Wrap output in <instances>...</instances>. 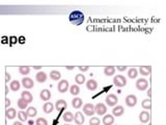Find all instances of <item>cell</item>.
I'll return each instance as SVG.
<instances>
[{"mask_svg":"<svg viewBox=\"0 0 166 125\" xmlns=\"http://www.w3.org/2000/svg\"><path fill=\"white\" fill-rule=\"evenodd\" d=\"M70 21L74 25H81L84 21V15L83 12H79V10H74L70 14Z\"/></svg>","mask_w":166,"mask_h":125,"instance_id":"6da1fadb","label":"cell"},{"mask_svg":"<svg viewBox=\"0 0 166 125\" xmlns=\"http://www.w3.org/2000/svg\"><path fill=\"white\" fill-rule=\"evenodd\" d=\"M113 83L115 87L123 88L127 85V79L125 76H123V75H116V76H114V78H113Z\"/></svg>","mask_w":166,"mask_h":125,"instance_id":"7a4b0ae2","label":"cell"},{"mask_svg":"<svg viewBox=\"0 0 166 125\" xmlns=\"http://www.w3.org/2000/svg\"><path fill=\"white\" fill-rule=\"evenodd\" d=\"M94 105L92 103H86V104L83 105V114L88 117H92L94 115Z\"/></svg>","mask_w":166,"mask_h":125,"instance_id":"3957f363","label":"cell"},{"mask_svg":"<svg viewBox=\"0 0 166 125\" xmlns=\"http://www.w3.org/2000/svg\"><path fill=\"white\" fill-rule=\"evenodd\" d=\"M105 101H106V104L108 106H115L117 104V102H118V98L114 94H109V95H107Z\"/></svg>","mask_w":166,"mask_h":125,"instance_id":"277c9868","label":"cell"},{"mask_svg":"<svg viewBox=\"0 0 166 125\" xmlns=\"http://www.w3.org/2000/svg\"><path fill=\"white\" fill-rule=\"evenodd\" d=\"M149 87V81L145 78H139L136 81V88L138 91H145Z\"/></svg>","mask_w":166,"mask_h":125,"instance_id":"5b68a950","label":"cell"},{"mask_svg":"<svg viewBox=\"0 0 166 125\" xmlns=\"http://www.w3.org/2000/svg\"><path fill=\"white\" fill-rule=\"evenodd\" d=\"M94 110L99 116H104L107 112V106L104 103H98L97 105H94Z\"/></svg>","mask_w":166,"mask_h":125,"instance_id":"8992f818","label":"cell"},{"mask_svg":"<svg viewBox=\"0 0 166 125\" xmlns=\"http://www.w3.org/2000/svg\"><path fill=\"white\" fill-rule=\"evenodd\" d=\"M127 106L129 108H133L137 104V97L135 95H128L126 97V100H125Z\"/></svg>","mask_w":166,"mask_h":125,"instance_id":"52a82bcc","label":"cell"},{"mask_svg":"<svg viewBox=\"0 0 166 125\" xmlns=\"http://www.w3.org/2000/svg\"><path fill=\"white\" fill-rule=\"evenodd\" d=\"M68 89H69V81H68L67 79L60 80L59 83H58V85H57V90L60 93L67 92Z\"/></svg>","mask_w":166,"mask_h":125,"instance_id":"ba28073f","label":"cell"},{"mask_svg":"<svg viewBox=\"0 0 166 125\" xmlns=\"http://www.w3.org/2000/svg\"><path fill=\"white\" fill-rule=\"evenodd\" d=\"M74 120H75V123H76L77 125H82L83 123H84L85 118L81 112H77L74 116Z\"/></svg>","mask_w":166,"mask_h":125,"instance_id":"9c48e42d","label":"cell"},{"mask_svg":"<svg viewBox=\"0 0 166 125\" xmlns=\"http://www.w3.org/2000/svg\"><path fill=\"white\" fill-rule=\"evenodd\" d=\"M149 119H151V115H149V112L147 110H143L139 114V121L141 123H146L149 122Z\"/></svg>","mask_w":166,"mask_h":125,"instance_id":"30bf717a","label":"cell"},{"mask_svg":"<svg viewBox=\"0 0 166 125\" xmlns=\"http://www.w3.org/2000/svg\"><path fill=\"white\" fill-rule=\"evenodd\" d=\"M124 112H125V108L122 105H116V106H114V108H112V114H113V116H115V117H121V116L124 115Z\"/></svg>","mask_w":166,"mask_h":125,"instance_id":"8fae6325","label":"cell"},{"mask_svg":"<svg viewBox=\"0 0 166 125\" xmlns=\"http://www.w3.org/2000/svg\"><path fill=\"white\" fill-rule=\"evenodd\" d=\"M22 85L25 88V89H31L33 88L34 83H33V80L29 77H24L22 79Z\"/></svg>","mask_w":166,"mask_h":125,"instance_id":"7c38bea8","label":"cell"},{"mask_svg":"<svg viewBox=\"0 0 166 125\" xmlns=\"http://www.w3.org/2000/svg\"><path fill=\"white\" fill-rule=\"evenodd\" d=\"M47 74L45 72H43V71H40V72H37V75H35V79H37V83H45L46 80H47Z\"/></svg>","mask_w":166,"mask_h":125,"instance_id":"4fadbf2b","label":"cell"},{"mask_svg":"<svg viewBox=\"0 0 166 125\" xmlns=\"http://www.w3.org/2000/svg\"><path fill=\"white\" fill-rule=\"evenodd\" d=\"M68 108V103L65 100L63 99H59L57 100L56 103H55V108L57 110H62L63 108Z\"/></svg>","mask_w":166,"mask_h":125,"instance_id":"5bb4252c","label":"cell"},{"mask_svg":"<svg viewBox=\"0 0 166 125\" xmlns=\"http://www.w3.org/2000/svg\"><path fill=\"white\" fill-rule=\"evenodd\" d=\"M102 122H103V124L104 125H112L114 123V117L112 115H109V114L104 115Z\"/></svg>","mask_w":166,"mask_h":125,"instance_id":"9a60e30c","label":"cell"},{"mask_svg":"<svg viewBox=\"0 0 166 125\" xmlns=\"http://www.w3.org/2000/svg\"><path fill=\"white\" fill-rule=\"evenodd\" d=\"M21 98L24 99L27 103L32 102V100H33V97H32V95H31V93L28 92V91H24V92L21 93Z\"/></svg>","mask_w":166,"mask_h":125,"instance_id":"2e32d148","label":"cell"},{"mask_svg":"<svg viewBox=\"0 0 166 125\" xmlns=\"http://www.w3.org/2000/svg\"><path fill=\"white\" fill-rule=\"evenodd\" d=\"M86 88L88 89L89 91H92V92H94V91L97 90L98 88V83L94 79H89L87 80L86 83Z\"/></svg>","mask_w":166,"mask_h":125,"instance_id":"e0dca14e","label":"cell"},{"mask_svg":"<svg viewBox=\"0 0 166 125\" xmlns=\"http://www.w3.org/2000/svg\"><path fill=\"white\" fill-rule=\"evenodd\" d=\"M40 97L41 99L44 100V101H48V100L51 98V92H50L49 90H47V89H44V90L41 91Z\"/></svg>","mask_w":166,"mask_h":125,"instance_id":"ac0fdd59","label":"cell"},{"mask_svg":"<svg viewBox=\"0 0 166 125\" xmlns=\"http://www.w3.org/2000/svg\"><path fill=\"white\" fill-rule=\"evenodd\" d=\"M54 110V104L51 102H46L44 105H43V110L46 114H51Z\"/></svg>","mask_w":166,"mask_h":125,"instance_id":"d6986e66","label":"cell"},{"mask_svg":"<svg viewBox=\"0 0 166 125\" xmlns=\"http://www.w3.org/2000/svg\"><path fill=\"white\" fill-rule=\"evenodd\" d=\"M16 115H17V112H16L15 108H8L6 112H5V116H6V118H8V120L15 119Z\"/></svg>","mask_w":166,"mask_h":125,"instance_id":"ffe728a7","label":"cell"},{"mask_svg":"<svg viewBox=\"0 0 166 125\" xmlns=\"http://www.w3.org/2000/svg\"><path fill=\"white\" fill-rule=\"evenodd\" d=\"M82 104H83V102H82L81 98L75 97L74 99L72 100V106L74 108H80L82 106Z\"/></svg>","mask_w":166,"mask_h":125,"instance_id":"44dd1931","label":"cell"},{"mask_svg":"<svg viewBox=\"0 0 166 125\" xmlns=\"http://www.w3.org/2000/svg\"><path fill=\"white\" fill-rule=\"evenodd\" d=\"M20 87H21V83L20 81H18V80H12V83H10V90L14 91V92H17V91L20 90Z\"/></svg>","mask_w":166,"mask_h":125,"instance_id":"7402d4cb","label":"cell"},{"mask_svg":"<svg viewBox=\"0 0 166 125\" xmlns=\"http://www.w3.org/2000/svg\"><path fill=\"white\" fill-rule=\"evenodd\" d=\"M139 72L140 74L143 75V76H147V75L151 74L152 72V68L149 67V66H144V67H140L139 68Z\"/></svg>","mask_w":166,"mask_h":125,"instance_id":"603a6c76","label":"cell"},{"mask_svg":"<svg viewBox=\"0 0 166 125\" xmlns=\"http://www.w3.org/2000/svg\"><path fill=\"white\" fill-rule=\"evenodd\" d=\"M115 73V67L113 66H108V67L104 68V74L106 76H112Z\"/></svg>","mask_w":166,"mask_h":125,"instance_id":"cb8c5ba5","label":"cell"},{"mask_svg":"<svg viewBox=\"0 0 166 125\" xmlns=\"http://www.w3.org/2000/svg\"><path fill=\"white\" fill-rule=\"evenodd\" d=\"M50 78L52 80H59L61 78V73L57 70H52L50 72Z\"/></svg>","mask_w":166,"mask_h":125,"instance_id":"d4e9b609","label":"cell"},{"mask_svg":"<svg viewBox=\"0 0 166 125\" xmlns=\"http://www.w3.org/2000/svg\"><path fill=\"white\" fill-rule=\"evenodd\" d=\"M62 119L65 120V122L70 123L74 120V115H73L71 112H65V114H63V116H62Z\"/></svg>","mask_w":166,"mask_h":125,"instance_id":"484cf974","label":"cell"},{"mask_svg":"<svg viewBox=\"0 0 166 125\" xmlns=\"http://www.w3.org/2000/svg\"><path fill=\"white\" fill-rule=\"evenodd\" d=\"M26 112H27L28 115V118H33L35 117V116L37 115V110L34 108V106H29V108H27V110H26Z\"/></svg>","mask_w":166,"mask_h":125,"instance_id":"4316f807","label":"cell"},{"mask_svg":"<svg viewBox=\"0 0 166 125\" xmlns=\"http://www.w3.org/2000/svg\"><path fill=\"white\" fill-rule=\"evenodd\" d=\"M70 93L72 94L73 96H77L79 95L80 93V88L78 85H71V88H70Z\"/></svg>","mask_w":166,"mask_h":125,"instance_id":"83f0119b","label":"cell"},{"mask_svg":"<svg viewBox=\"0 0 166 125\" xmlns=\"http://www.w3.org/2000/svg\"><path fill=\"white\" fill-rule=\"evenodd\" d=\"M18 118H19V120L22 121V122H26V121L28 120L27 112H24V110H20V112H18Z\"/></svg>","mask_w":166,"mask_h":125,"instance_id":"f1b7e54d","label":"cell"},{"mask_svg":"<svg viewBox=\"0 0 166 125\" xmlns=\"http://www.w3.org/2000/svg\"><path fill=\"white\" fill-rule=\"evenodd\" d=\"M137 75H138V71H137V69H135V68H131V69H129V71H128V76H129V78L134 79V78L137 77Z\"/></svg>","mask_w":166,"mask_h":125,"instance_id":"f546056e","label":"cell"},{"mask_svg":"<svg viewBox=\"0 0 166 125\" xmlns=\"http://www.w3.org/2000/svg\"><path fill=\"white\" fill-rule=\"evenodd\" d=\"M17 104H18V108H21V110H23L24 108H27V105L28 103L25 101L24 99H22V98H20V99H18L17 101Z\"/></svg>","mask_w":166,"mask_h":125,"instance_id":"4dcf8cb0","label":"cell"},{"mask_svg":"<svg viewBox=\"0 0 166 125\" xmlns=\"http://www.w3.org/2000/svg\"><path fill=\"white\" fill-rule=\"evenodd\" d=\"M30 72V67H27V66H21L19 67V73L21 75H28Z\"/></svg>","mask_w":166,"mask_h":125,"instance_id":"1f68e13d","label":"cell"},{"mask_svg":"<svg viewBox=\"0 0 166 125\" xmlns=\"http://www.w3.org/2000/svg\"><path fill=\"white\" fill-rule=\"evenodd\" d=\"M75 81H76V83H78V85H82V83H85V76L83 74L76 75V77H75Z\"/></svg>","mask_w":166,"mask_h":125,"instance_id":"d6a6232c","label":"cell"},{"mask_svg":"<svg viewBox=\"0 0 166 125\" xmlns=\"http://www.w3.org/2000/svg\"><path fill=\"white\" fill-rule=\"evenodd\" d=\"M142 108H144V110H151L152 108V103H151V99H145L142 101L141 103Z\"/></svg>","mask_w":166,"mask_h":125,"instance_id":"836d02e7","label":"cell"},{"mask_svg":"<svg viewBox=\"0 0 166 125\" xmlns=\"http://www.w3.org/2000/svg\"><path fill=\"white\" fill-rule=\"evenodd\" d=\"M100 123H101V121L97 117H92L89 120V125H100Z\"/></svg>","mask_w":166,"mask_h":125,"instance_id":"e575fe53","label":"cell"},{"mask_svg":"<svg viewBox=\"0 0 166 125\" xmlns=\"http://www.w3.org/2000/svg\"><path fill=\"white\" fill-rule=\"evenodd\" d=\"M35 125H48V121L45 118H37L35 121Z\"/></svg>","mask_w":166,"mask_h":125,"instance_id":"d590c367","label":"cell"},{"mask_svg":"<svg viewBox=\"0 0 166 125\" xmlns=\"http://www.w3.org/2000/svg\"><path fill=\"white\" fill-rule=\"evenodd\" d=\"M78 69L82 72H86V71H88L89 67L88 66H80V67H78Z\"/></svg>","mask_w":166,"mask_h":125,"instance_id":"8d00e7d4","label":"cell"},{"mask_svg":"<svg viewBox=\"0 0 166 125\" xmlns=\"http://www.w3.org/2000/svg\"><path fill=\"white\" fill-rule=\"evenodd\" d=\"M10 80V74L8 72H5V81L8 83Z\"/></svg>","mask_w":166,"mask_h":125,"instance_id":"74e56055","label":"cell"},{"mask_svg":"<svg viewBox=\"0 0 166 125\" xmlns=\"http://www.w3.org/2000/svg\"><path fill=\"white\" fill-rule=\"evenodd\" d=\"M116 69L118 71H121V72H122V71L127 70V67H126V66H118V67H116Z\"/></svg>","mask_w":166,"mask_h":125,"instance_id":"f35d334b","label":"cell"},{"mask_svg":"<svg viewBox=\"0 0 166 125\" xmlns=\"http://www.w3.org/2000/svg\"><path fill=\"white\" fill-rule=\"evenodd\" d=\"M10 98H6V99H5V106H6V108H8V106H10Z\"/></svg>","mask_w":166,"mask_h":125,"instance_id":"ab89813d","label":"cell"},{"mask_svg":"<svg viewBox=\"0 0 166 125\" xmlns=\"http://www.w3.org/2000/svg\"><path fill=\"white\" fill-rule=\"evenodd\" d=\"M146 94H147V96L149 97V99H151V96H152V90H151V88H149V90H147Z\"/></svg>","mask_w":166,"mask_h":125,"instance_id":"60d3db41","label":"cell"},{"mask_svg":"<svg viewBox=\"0 0 166 125\" xmlns=\"http://www.w3.org/2000/svg\"><path fill=\"white\" fill-rule=\"evenodd\" d=\"M33 69H35V70H41V69H42V67H40V66H34V67H33Z\"/></svg>","mask_w":166,"mask_h":125,"instance_id":"b9f144b4","label":"cell"},{"mask_svg":"<svg viewBox=\"0 0 166 125\" xmlns=\"http://www.w3.org/2000/svg\"><path fill=\"white\" fill-rule=\"evenodd\" d=\"M12 125H23L21 122H19V121H16V122H14V124Z\"/></svg>","mask_w":166,"mask_h":125,"instance_id":"7bdbcfd3","label":"cell"},{"mask_svg":"<svg viewBox=\"0 0 166 125\" xmlns=\"http://www.w3.org/2000/svg\"><path fill=\"white\" fill-rule=\"evenodd\" d=\"M73 69H74L73 66H69V67H67V70H73Z\"/></svg>","mask_w":166,"mask_h":125,"instance_id":"ee69618b","label":"cell"},{"mask_svg":"<svg viewBox=\"0 0 166 125\" xmlns=\"http://www.w3.org/2000/svg\"><path fill=\"white\" fill-rule=\"evenodd\" d=\"M5 90H6V92H5V94H6V95H8V85H6V87H5Z\"/></svg>","mask_w":166,"mask_h":125,"instance_id":"f6af8a7d","label":"cell"},{"mask_svg":"<svg viewBox=\"0 0 166 125\" xmlns=\"http://www.w3.org/2000/svg\"><path fill=\"white\" fill-rule=\"evenodd\" d=\"M65 125H70V124H65Z\"/></svg>","mask_w":166,"mask_h":125,"instance_id":"bcb514c9","label":"cell"}]
</instances>
